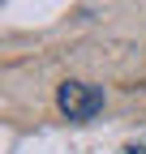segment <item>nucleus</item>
I'll return each mask as SVG.
<instances>
[{"instance_id": "1", "label": "nucleus", "mask_w": 146, "mask_h": 154, "mask_svg": "<svg viewBox=\"0 0 146 154\" xmlns=\"http://www.w3.org/2000/svg\"><path fill=\"white\" fill-rule=\"evenodd\" d=\"M56 107L69 116V120H95V116L103 111V90L90 86V82H60Z\"/></svg>"}, {"instance_id": "2", "label": "nucleus", "mask_w": 146, "mask_h": 154, "mask_svg": "<svg viewBox=\"0 0 146 154\" xmlns=\"http://www.w3.org/2000/svg\"><path fill=\"white\" fill-rule=\"evenodd\" d=\"M129 154H146V141H142V146H129Z\"/></svg>"}]
</instances>
